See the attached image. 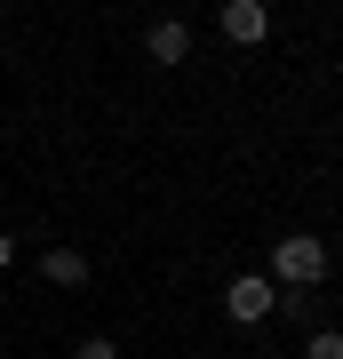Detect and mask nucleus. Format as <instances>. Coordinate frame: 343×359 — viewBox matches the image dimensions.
<instances>
[{"label":"nucleus","mask_w":343,"mask_h":359,"mask_svg":"<svg viewBox=\"0 0 343 359\" xmlns=\"http://www.w3.org/2000/svg\"><path fill=\"white\" fill-rule=\"evenodd\" d=\"M304 359H343V335H335V327H311V344H304Z\"/></svg>","instance_id":"423d86ee"},{"label":"nucleus","mask_w":343,"mask_h":359,"mask_svg":"<svg viewBox=\"0 0 343 359\" xmlns=\"http://www.w3.org/2000/svg\"><path fill=\"white\" fill-rule=\"evenodd\" d=\"M72 359H120V344H104V335H88V344H72Z\"/></svg>","instance_id":"0eeeda50"},{"label":"nucleus","mask_w":343,"mask_h":359,"mask_svg":"<svg viewBox=\"0 0 343 359\" xmlns=\"http://www.w3.org/2000/svg\"><path fill=\"white\" fill-rule=\"evenodd\" d=\"M271 304H280V287H271L264 271H240V280L224 287V311H231V320H240V327H255V320H271Z\"/></svg>","instance_id":"f03ea898"},{"label":"nucleus","mask_w":343,"mask_h":359,"mask_svg":"<svg viewBox=\"0 0 343 359\" xmlns=\"http://www.w3.org/2000/svg\"><path fill=\"white\" fill-rule=\"evenodd\" d=\"M224 40L264 48V40H271V8H264V0H224Z\"/></svg>","instance_id":"7ed1b4c3"},{"label":"nucleus","mask_w":343,"mask_h":359,"mask_svg":"<svg viewBox=\"0 0 343 359\" xmlns=\"http://www.w3.org/2000/svg\"><path fill=\"white\" fill-rule=\"evenodd\" d=\"M271 287H319L328 280V248L311 240V231H288L280 248H271V271H264Z\"/></svg>","instance_id":"f257e3e1"},{"label":"nucleus","mask_w":343,"mask_h":359,"mask_svg":"<svg viewBox=\"0 0 343 359\" xmlns=\"http://www.w3.org/2000/svg\"><path fill=\"white\" fill-rule=\"evenodd\" d=\"M40 280H48V287H80V280H88V256H72V248H48V256H40Z\"/></svg>","instance_id":"39448f33"},{"label":"nucleus","mask_w":343,"mask_h":359,"mask_svg":"<svg viewBox=\"0 0 343 359\" xmlns=\"http://www.w3.org/2000/svg\"><path fill=\"white\" fill-rule=\"evenodd\" d=\"M144 56H152V65H184L191 56V25L184 16H160V25L144 32Z\"/></svg>","instance_id":"20e7f679"},{"label":"nucleus","mask_w":343,"mask_h":359,"mask_svg":"<svg viewBox=\"0 0 343 359\" xmlns=\"http://www.w3.org/2000/svg\"><path fill=\"white\" fill-rule=\"evenodd\" d=\"M16 264V240H8V231H0V271H8Z\"/></svg>","instance_id":"6e6552de"}]
</instances>
